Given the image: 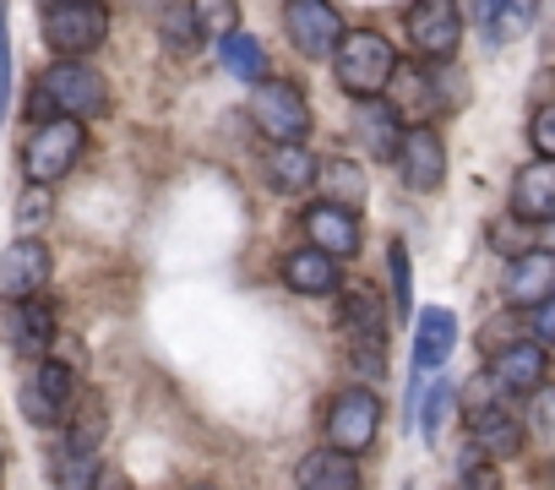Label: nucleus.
Masks as SVG:
<instances>
[{
	"label": "nucleus",
	"instance_id": "c85d7f7f",
	"mask_svg": "<svg viewBox=\"0 0 555 490\" xmlns=\"http://www.w3.org/2000/svg\"><path fill=\"white\" fill-rule=\"evenodd\" d=\"M66 430V441H77V447H93L99 452V441H104V430H109V414H104V398L99 392H77V409H72V420L61 425Z\"/></svg>",
	"mask_w": 555,
	"mask_h": 490
},
{
	"label": "nucleus",
	"instance_id": "c9c22d12",
	"mask_svg": "<svg viewBox=\"0 0 555 490\" xmlns=\"http://www.w3.org/2000/svg\"><path fill=\"white\" fill-rule=\"evenodd\" d=\"M528 338H533L539 349H555V295L528 311Z\"/></svg>",
	"mask_w": 555,
	"mask_h": 490
},
{
	"label": "nucleus",
	"instance_id": "4be33fe9",
	"mask_svg": "<svg viewBox=\"0 0 555 490\" xmlns=\"http://www.w3.org/2000/svg\"><path fill=\"white\" fill-rule=\"evenodd\" d=\"M354 137H360V147L371 153V158H398V142H403V120H398V109L392 104H382V99H365V104H354Z\"/></svg>",
	"mask_w": 555,
	"mask_h": 490
},
{
	"label": "nucleus",
	"instance_id": "bb28decb",
	"mask_svg": "<svg viewBox=\"0 0 555 490\" xmlns=\"http://www.w3.org/2000/svg\"><path fill=\"white\" fill-rule=\"evenodd\" d=\"M99 452L93 447H77V441H55V452H50V474H55V490H93V479H99Z\"/></svg>",
	"mask_w": 555,
	"mask_h": 490
},
{
	"label": "nucleus",
	"instance_id": "ea45409f",
	"mask_svg": "<svg viewBox=\"0 0 555 490\" xmlns=\"http://www.w3.org/2000/svg\"><path fill=\"white\" fill-rule=\"evenodd\" d=\"M93 490H126V474H120V468H99Z\"/></svg>",
	"mask_w": 555,
	"mask_h": 490
},
{
	"label": "nucleus",
	"instance_id": "9d476101",
	"mask_svg": "<svg viewBox=\"0 0 555 490\" xmlns=\"http://www.w3.org/2000/svg\"><path fill=\"white\" fill-rule=\"evenodd\" d=\"M403 34L425 61H452L463 44V12L457 0H414L403 12Z\"/></svg>",
	"mask_w": 555,
	"mask_h": 490
},
{
	"label": "nucleus",
	"instance_id": "c756f323",
	"mask_svg": "<svg viewBox=\"0 0 555 490\" xmlns=\"http://www.w3.org/2000/svg\"><path fill=\"white\" fill-rule=\"evenodd\" d=\"M387 284H392V311L409 317L414 311V268H409V245L403 240L387 245Z\"/></svg>",
	"mask_w": 555,
	"mask_h": 490
},
{
	"label": "nucleus",
	"instance_id": "393cba45",
	"mask_svg": "<svg viewBox=\"0 0 555 490\" xmlns=\"http://www.w3.org/2000/svg\"><path fill=\"white\" fill-rule=\"evenodd\" d=\"M317 185L327 191V202H333V207H349V212H360V207H365V196H371V185H365V169H360L349 153L327 158V164L317 169Z\"/></svg>",
	"mask_w": 555,
	"mask_h": 490
},
{
	"label": "nucleus",
	"instance_id": "72a5a7b5",
	"mask_svg": "<svg viewBox=\"0 0 555 490\" xmlns=\"http://www.w3.org/2000/svg\"><path fill=\"white\" fill-rule=\"evenodd\" d=\"M528 142H533L539 158L555 164V99H544V104L533 109V120H528Z\"/></svg>",
	"mask_w": 555,
	"mask_h": 490
},
{
	"label": "nucleus",
	"instance_id": "cd10ccee",
	"mask_svg": "<svg viewBox=\"0 0 555 490\" xmlns=\"http://www.w3.org/2000/svg\"><path fill=\"white\" fill-rule=\"evenodd\" d=\"M414 382H425V376H414ZM447 409H452V387L436 376L430 387H420V398L409 403V420L420 425V436H425V447H436V436H441V425H447Z\"/></svg>",
	"mask_w": 555,
	"mask_h": 490
},
{
	"label": "nucleus",
	"instance_id": "ddd939ff",
	"mask_svg": "<svg viewBox=\"0 0 555 490\" xmlns=\"http://www.w3.org/2000/svg\"><path fill=\"white\" fill-rule=\"evenodd\" d=\"M398 175L414 196H430L441 191L447 180V147L436 137V126H403V142H398Z\"/></svg>",
	"mask_w": 555,
	"mask_h": 490
},
{
	"label": "nucleus",
	"instance_id": "473e14b6",
	"mask_svg": "<svg viewBox=\"0 0 555 490\" xmlns=\"http://www.w3.org/2000/svg\"><path fill=\"white\" fill-rule=\"evenodd\" d=\"M457 490H501V474H495V463H485V452L468 441V457H463V468H457Z\"/></svg>",
	"mask_w": 555,
	"mask_h": 490
},
{
	"label": "nucleus",
	"instance_id": "4c0bfd02",
	"mask_svg": "<svg viewBox=\"0 0 555 490\" xmlns=\"http://www.w3.org/2000/svg\"><path fill=\"white\" fill-rule=\"evenodd\" d=\"M44 218H50V191L34 185V191L23 196V207H17V223H23V234H34V223H44Z\"/></svg>",
	"mask_w": 555,
	"mask_h": 490
},
{
	"label": "nucleus",
	"instance_id": "f8f14e48",
	"mask_svg": "<svg viewBox=\"0 0 555 490\" xmlns=\"http://www.w3.org/2000/svg\"><path fill=\"white\" fill-rule=\"evenodd\" d=\"M544 376H550V349H539L533 338H512V344H501V349L490 354V371H485V382H490L495 392H506V398H528V392H539Z\"/></svg>",
	"mask_w": 555,
	"mask_h": 490
},
{
	"label": "nucleus",
	"instance_id": "79ce46f5",
	"mask_svg": "<svg viewBox=\"0 0 555 490\" xmlns=\"http://www.w3.org/2000/svg\"><path fill=\"white\" fill-rule=\"evenodd\" d=\"M539 425H555V392H544V403H539Z\"/></svg>",
	"mask_w": 555,
	"mask_h": 490
},
{
	"label": "nucleus",
	"instance_id": "37998d69",
	"mask_svg": "<svg viewBox=\"0 0 555 490\" xmlns=\"http://www.w3.org/2000/svg\"><path fill=\"white\" fill-rule=\"evenodd\" d=\"M0 474H7V436H0Z\"/></svg>",
	"mask_w": 555,
	"mask_h": 490
},
{
	"label": "nucleus",
	"instance_id": "2f4dec72",
	"mask_svg": "<svg viewBox=\"0 0 555 490\" xmlns=\"http://www.w3.org/2000/svg\"><path fill=\"white\" fill-rule=\"evenodd\" d=\"M158 34H164V50H175V55H191V50H196V39H202L196 17H191V12H175V7L164 12Z\"/></svg>",
	"mask_w": 555,
	"mask_h": 490
},
{
	"label": "nucleus",
	"instance_id": "f704fd0d",
	"mask_svg": "<svg viewBox=\"0 0 555 490\" xmlns=\"http://www.w3.org/2000/svg\"><path fill=\"white\" fill-rule=\"evenodd\" d=\"M539 23V0H501V39H517Z\"/></svg>",
	"mask_w": 555,
	"mask_h": 490
},
{
	"label": "nucleus",
	"instance_id": "20e7f679",
	"mask_svg": "<svg viewBox=\"0 0 555 490\" xmlns=\"http://www.w3.org/2000/svg\"><path fill=\"white\" fill-rule=\"evenodd\" d=\"M17 403H23V414H28V425H39V430H61L66 420H72V409H77V376H72V365H61V360H34V371L23 376V387H17Z\"/></svg>",
	"mask_w": 555,
	"mask_h": 490
},
{
	"label": "nucleus",
	"instance_id": "58836bf2",
	"mask_svg": "<svg viewBox=\"0 0 555 490\" xmlns=\"http://www.w3.org/2000/svg\"><path fill=\"white\" fill-rule=\"evenodd\" d=\"M474 23H479L485 44H506L501 39V0H474Z\"/></svg>",
	"mask_w": 555,
	"mask_h": 490
},
{
	"label": "nucleus",
	"instance_id": "423d86ee",
	"mask_svg": "<svg viewBox=\"0 0 555 490\" xmlns=\"http://www.w3.org/2000/svg\"><path fill=\"white\" fill-rule=\"evenodd\" d=\"M250 115H256V126H261L272 142H306V137H311V99H306V88L289 82V77L256 82Z\"/></svg>",
	"mask_w": 555,
	"mask_h": 490
},
{
	"label": "nucleus",
	"instance_id": "4468645a",
	"mask_svg": "<svg viewBox=\"0 0 555 490\" xmlns=\"http://www.w3.org/2000/svg\"><path fill=\"white\" fill-rule=\"evenodd\" d=\"M387 306H382V295L376 289H365V284H349L344 289V300H338V327H344V338H349V354L354 349H376V354H387Z\"/></svg>",
	"mask_w": 555,
	"mask_h": 490
},
{
	"label": "nucleus",
	"instance_id": "b1692460",
	"mask_svg": "<svg viewBox=\"0 0 555 490\" xmlns=\"http://www.w3.org/2000/svg\"><path fill=\"white\" fill-rule=\"evenodd\" d=\"M317 153L306 147V142H278L272 153H267V180H272V191H284V196H306L311 185H317Z\"/></svg>",
	"mask_w": 555,
	"mask_h": 490
},
{
	"label": "nucleus",
	"instance_id": "5701e85b",
	"mask_svg": "<svg viewBox=\"0 0 555 490\" xmlns=\"http://www.w3.org/2000/svg\"><path fill=\"white\" fill-rule=\"evenodd\" d=\"M295 485L300 490H360V463L349 452H338V447H322V452L300 457Z\"/></svg>",
	"mask_w": 555,
	"mask_h": 490
},
{
	"label": "nucleus",
	"instance_id": "f03ea898",
	"mask_svg": "<svg viewBox=\"0 0 555 490\" xmlns=\"http://www.w3.org/2000/svg\"><path fill=\"white\" fill-rule=\"evenodd\" d=\"M39 34L61 61H82L109 39V12H104V0H44Z\"/></svg>",
	"mask_w": 555,
	"mask_h": 490
},
{
	"label": "nucleus",
	"instance_id": "e433bc0d",
	"mask_svg": "<svg viewBox=\"0 0 555 490\" xmlns=\"http://www.w3.org/2000/svg\"><path fill=\"white\" fill-rule=\"evenodd\" d=\"M490 245H495V252H506V262H512V257H522V252H533L528 234H517V218L495 223V229H490Z\"/></svg>",
	"mask_w": 555,
	"mask_h": 490
},
{
	"label": "nucleus",
	"instance_id": "c03bdc74",
	"mask_svg": "<svg viewBox=\"0 0 555 490\" xmlns=\"http://www.w3.org/2000/svg\"><path fill=\"white\" fill-rule=\"evenodd\" d=\"M191 490H218V485H191Z\"/></svg>",
	"mask_w": 555,
	"mask_h": 490
},
{
	"label": "nucleus",
	"instance_id": "a878e982",
	"mask_svg": "<svg viewBox=\"0 0 555 490\" xmlns=\"http://www.w3.org/2000/svg\"><path fill=\"white\" fill-rule=\"evenodd\" d=\"M218 66H223L234 82H250V88L267 82V50H261L256 34H240V28L223 34V39H218Z\"/></svg>",
	"mask_w": 555,
	"mask_h": 490
},
{
	"label": "nucleus",
	"instance_id": "1a4fd4ad",
	"mask_svg": "<svg viewBox=\"0 0 555 490\" xmlns=\"http://www.w3.org/2000/svg\"><path fill=\"white\" fill-rule=\"evenodd\" d=\"M468 441L485 452V457H517L522 452V420L517 409H506L501 398H490V382L468 392Z\"/></svg>",
	"mask_w": 555,
	"mask_h": 490
},
{
	"label": "nucleus",
	"instance_id": "9b49d317",
	"mask_svg": "<svg viewBox=\"0 0 555 490\" xmlns=\"http://www.w3.org/2000/svg\"><path fill=\"white\" fill-rule=\"evenodd\" d=\"M50 273H55L50 245L39 234H17L7 252H0V300H39Z\"/></svg>",
	"mask_w": 555,
	"mask_h": 490
},
{
	"label": "nucleus",
	"instance_id": "f3484780",
	"mask_svg": "<svg viewBox=\"0 0 555 490\" xmlns=\"http://www.w3.org/2000/svg\"><path fill=\"white\" fill-rule=\"evenodd\" d=\"M501 295H506V306H522V311H533L539 300H550L555 295V257H544L539 245H533V252H522V257H512L506 262V279H501Z\"/></svg>",
	"mask_w": 555,
	"mask_h": 490
},
{
	"label": "nucleus",
	"instance_id": "39448f33",
	"mask_svg": "<svg viewBox=\"0 0 555 490\" xmlns=\"http://www.w3.org/2000/svg\"><path fill=\"white\" fill-rule=\"evenodd\" d=\"M39 93H44L50 109L66 115V120H93V115L109 109V82H104L88 61H55V66H44Z\"/></svg>",
	"mask_w": 555,
	"mask_h": 490
},
{
	"label": "nucleus",
	"instance_id": "a211bd4d",
	"mask_svg": "<svg viewBox=\"0 0 555 490\" xmlns=\"http://www.w3.org/2000/svg\"><path fill=\"white\" fill-rule=\"evenodd\" d=\"M452 349H457V317L447 306L420 311V322H414V376H441Z\"/></svg>",
	"mask_w": 555,
	"mask_h": 490
},
{
	"label": "nucleus",
	"instance_id": "6e6552de",
	"mask_svg": "<svg viewBox=\"0 0 555 490\" xmlns=\"http://www.w3.org/2000/svg\"><path fill=\"white\" fill-rule=\"evenodd\" d=\"M284 28H289V44L306 61H333L344 34H349L333 0H284Z\"/></svg>",
	"mask_w": 555,
	"mask_h": 490
},
{
	"label": "nucleus",
	"instance_id": "dca6fc26",
	"mask_svg": "<svg viewBox=\"0 0 555 490\" xmlns=\"http://www.w3.org/2000/svg\"><path fill=\"white\" fill-rule=\"evenodd\" d=\"M306 245L327 252L333 262H344V257H354V252H360V218H354L349 207L317 202V207H306Z\"/></svg>",
	"mask_w": 555,
	"mask_h": 490
},
{
	"label": "nucleus",
	"instance_id": "6ab92c4d",
	"mask_svg": "<svg viewBox=\"0 0 555 490\" xmlns=\"http://www.w3.org/2000/svg\"><path fill=\"white\" fill-rule=\"evenodd\" d=\"M512 218L517 223H550L555 218V164L533 158L512 175Z\"/></svg>",
	"mask_w": 555,
	"mask_h": 490
},
{
	"label": "nucleus",
	"instance_id": "a19ab883",
	"mask_svg": "<svg viewBox=\"0 0 555 490\" xmlns=\"http://www.w3.org/2000/svg\"><path fill=\"white\" fill-rule=\"evenodd\" d=\"M539 252H544V257H555V218H550V223H539Z\"/></svg>",
	"mask_w": 555,
	"mask_h": 490
},
{
	"label": "nucleus",
	"instance_id": "7ed1b4c3",
	"mask_svg": "<svg viewBox=\"0 0 555 490\" xmlns=\"http://www.w3.org/2000/svg\"><path fill=\"white\" fill-rule=\"evenodd\" d=\"M82 142H88L82 120H66V115L39 120L28 131V142H23V175H28V185H55L82 158Z\"/></svg>",
	"mask_w": 555,
	"mask_h": 490
},
{
	"label": "nucleus",
	"instance_id": "f257e3e1",
	"mask_svg": "<svg viewBox=\"0 0 555 490\" xmlns=\"http://www.w3.org/2000/svg\"><path fill=\"white\" fill-rule=\"evenodd\" d=\"M333 72H338V88L365 104V99H382V93L392 88L398 50H392V39L376 34V28H349L344 44H338V55H333Z\"/></svg>",
	"mask_w": 555,
	"mask_h": 490
},
{
	"label": "nucleus",
	"instance_id": "412c9836",
	"mask_svg": "<svg viewBox=\"0 0 555 490\" xmlns=\"http://www.w3.org/2000/svg\"><path fill=\"white\" fill-rule=\"evenodd\" d=\"M392 109H398V120L403 126H425V115L430 109H441V99H436V77H430V66H403L398 61V72H392Z\"/></svg>",
	"mask_w": 555,
	"mask_h": 490
},
{
	"label": "nucleus",
	"instance_id": "0eeeda50",
	"mask_svg": "<svg viewBox=\"0 0 555 490\" xmlns=\"http://www.w3.org/2000/svg\"><path fill=\"white\" fill-rule=\"evenodd\" d=\"M376 430H382V398H376L365 382L344 387V392L327 403V441H333L338 452H349V457L371 452Z\"/></svg>",
	"mask_w": 555,
	"mask_h": 490
},
{
	"label": "nucleus",
	"instance_id": "aec40b11",
	"mask_svg": "<svg viewBox=\"0 0 555 490\" xmlns=\"http://www.w3.org/2000/svg\"><path fill=\"white\" fill-rule=\"evenodd\" d=\"M284 284H289L295 295H306V300H322V295H338L344 273H338V262H333L327 252H317V245H300V252L284 257Z\"/></svg>",
	"mask_w": 555,
	"mask_h": 490
},
{
	"label": "nucleus",
	"instance_id": "2eb2a0df",
	"mask_svg": "<svg viewBox=\"0 0 555 490\" xmlns=\"http://www.w3.org/2000/svg\"><path fill=\"white\" fill-rule=\"evenodd\" d=\"M7 344L23 354V360H44L50 344H55V311L44 300H7V322H0Z\"/></svg>",
	"mask_w": 555,
	"mask_h": 490
},
{
	"label": "nucleus",
	"instance_id": "7c9ffc66",
	"mask_svg": "<svg viewBox=\"0 0 555 490\" xmlns=\"http://www.w3.org/2000/svg\"><path fill=\"white\" fill-rule=\"evenodd\" d=\"M191 17H196L202 34L223 39V34L240 28V0H191Z\"/></svg>",
	"mask_w": 555,
	"mask_h": 490
}]
</instances>
